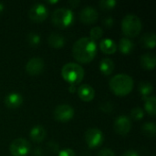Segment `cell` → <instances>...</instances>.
<instances>
[{
  "label": "cell",
  "instance_id": "1",
  "mask_svg": "<svg viewBox=\"0 0 156 156\" xmlns=\"http://www.w3.org/2000/svg\"><path fill=\"white\" fill-rule=\"evenodd\" d=\"M97 53V44L88 37L78 39L72 47L73 58L80 63H89L93 60Z\"/></svg>",
  "mask_w": 156,
  "mask_h": 156
},
{
  "label": "cell",
  "instance_id": "2",
  "mask_svg": "<svg viewBox=\"0 0 156 156\" xmlns=\"http://www.w3.org/2000/svg\"><path fill=\"white\" fill-rule=\"evenodd\" d=\"M110 88L117 96H126L133 89V80L127 74H117L110 80Z\"/></svg>",
  "mask_w": 156,
  "mask_h": 156
},
{
  "label": "cell",
  "instance_id": "3",
  "mask_svg": "<svg viewBox=\"0 0 156 156\" xmlns=\"http://www.w3.org/2000/svg\"><path fill=\"white\" fill-rule=\"evenodd\" d=\"M61 75L67 82L77 85L84 78V69L78 63L69 62L62 67Z\"/></svg>",
  "mask_w": 156,
  "mask_h": 156
},
{
  "label": "cell",
  "instance_id": "4",
  "mask_svg": "<svg viewBox=\"0 0 156 156\" xmlns=\"http://www.w3.org/2000/svg\"><path fill=\"white\" fill-rule=\"evenodd\" d=\"M74 13L71 9L59 7L53 11L51 16L52 24L58 28H67L74 22Z\"/></svg>",
  "mask_w": 156,
  "mask_h": 156
},
{
  "label": "cell",
  "instance_id": "5",
  "mask_svg": "<svg viewBox=\"0 0 156 156\" xmlns=\"http://www.w3.org/2000/svg\"><path fill=\"white\" fill-rule=\"evenodd\" d=\"M143 27L142 20L134 14L126 15L122 21V30L126 37H137Z\"/></svg>",
  "mask_w": 156,
  "mask_h": 156
},
{
  "label": "cell",
  "instance_id": "6",
  "mask_svg": "<svg viewBox=\"0 0 156 156\" xmlns=\"http://www.w3.org/2000/svg\"><path fill=\"white\" fill-rule=\"evenodd\" d=\"M31 151L30 143L24 138L15 139L9 145V152L13 156H26Z\"/></svg>",
  "mask_w": 156,
  "mask_h": 156
},
{
  "label": "cell",
  "instance_id": "7",
  "mask_svg": "<svg viewBox=\"0 0 156 156\" xmlns=\"http://www.w3.org/2000/svg\"><path fill=\"white\" fill-rule=\"evenodd\" d=\"M85 141L90 148H97L103 144V133L98 128H90L85 133Z\"/></svg>",
  "mask_w": 156,
  "mask_h": 156
},
{
  "label": "cell",
  "instance_id": "8",
  "mask_svg": "<svg viewBox=\"0 0 156 156\" xmlns=\"http://www.w3.org/2000/svg\"><path fill=\"white\" fill-rule=\"evenodd\" d=\"M74 109L69 104H60L57 106L53 112L54 119L60 122H67L70 121L74 117Z\"/></svg>",
  "mask_w": 156,
  "mask_h": 156
},
{
  "label": "cell",
  "instance_id": "9",
  "mask_svg": "<svg viewBox=\"0 0 156 156\" xmlns=\"http://www.w3.org/2000/svg\"><path fill=\"white\" fill-rule=\"evenodd\" d=\"M48 15V8L46 7L45 5H43L41 3L34 4L28 11L29 18L36 23H40V22L44 21L47 18Z\"/></svg>",
  "mask_w": 156,
  "mask_h": 156
},
{
  "label": "cell",
  "instance_id": "10",
  "mask_svg": "<svg viewBox=\"0 0 156 156\" xmlns=\"http://www.w3.org/2000/svg\"><path fill=\"white\" fill-rule=\"evenodd\" d=\"M113 129L116 133L120 135H126L132 129V121L126 115H121L117 117L113 123Z\"/></svg>",
  "mask_w": 156,
  "mask_h": 156
},
{
  "label": "cell",
  "instance_id": "11",
  "mask_svg": "<svg viewBox=\"0 0 156 156\" xmlns=\"http://www.w3.org/2000/svg\"><path fill=\"white\" fill-rule=\"evenodd\" d=\"M44 66L45 64L41 58L34 57L31 58L26 64V71L31 76L39 75L40 73H42L44 69Z\"/></svg>",
  "mask_w": 156,
  "mask_h": 156
},
{
  "label": "cell",
  "instance_id": "12",
  "mask_svg": "<svg viewBox=\"0 0 156 156\" xmlns=\"http://www.w3.org/2000/svg\"><path fill=\"white\" fill-rule=\"evenodd\" d=\"M99 13L97 9L91 5L85 6L80 13V19L82 23L90 25L93 24L98 20Z\"/></svg>",
  "mask_w": 156,
  "mask_h": 156
},
{
  "label": "cell",
  "instance_id": "13",
  "mask_svg": "<svg viewBox=\"0 0 156 156\" xmlns=\"http://www.w3.org/2000/svg\"><path fill=\"white\" fill-rule=\"evenodd\" d=\"M77 91H78V95L80 98V100H82L85 102L91 101L95 97V90L89 84H83V85L80 86L77 90Z\"/></svg>",
  "mask_w": 156,
  "mask_h": 156
},
{
  "label": "cell",
  "instance_id": "14",
  "mask_svg": "<svg viewBox=\"0 0 156 156\" xmlns=\"http://www.w3.org/2000/svg\"><path fill=\"white\" fill-rule=\"evenodd\" d=\"M23 97L18 92H11L6 95L5 98V104L9 109H16L21 106L23 103Z\"/></svg>",
  "mask_w": 156,
  "mask_h": 156
},
{
  "label": "cell",
  "instance_id": "15",
  "mask_svg": "<svg viewBox=\"0 0 156 156\" xmlns=\"http://www.w3.org/2000/svg\"><path fill=\"white\" fill-rule=\"evenodd\" d=\"M29 136L33 142L40 143V142L44 141V139L46 138L47 131L42 125H36L30 130Z\"/></svg>",
  "mask_w": 156,
  "mask_h": 156
},
{
  "label": "cell",
  "instance_id": "16",
  "mask_svg": "<svg viewBox=\"0 0 156 156\" xmlns=\"http://www.w3.org/2000/svg\"><path fill=\"white\" fill-rule=\"evenodd\" d=\"M140 63H141V66L145 69H154L156 65L155 54L152 52H148V53L142 55L140 58Z\"/></svg>",
  "mask_w": 156,
  "mask_h": 156
},
{
  "label": "cell",
  "instance_id": "17",
  "mask_svg": "<svg viewBox=\"0 0 156 156\" xmlns=\"http://www.w3.org/2000/svg\"><path fill=\"white\" fill-rule=\"evenodd\" d=\"M48 42L50 47L54 48H60L65 45V38L61 34L58 32H52L48 36Z\"/></svg>",
  "mask_w": 156,
  "mask_h": 156
},
{
  "label": "cell",
  "instance_id": "18",
  "mask_svg": "<svg viewBox=\"0 0 156 156\" xmlns=\"http://www.w3.org/2000/svg\"><path fill=\"white\" fill-rule=\"evenodd\" d=\"M100 48L103 53L110 55V54L115 53L118 48L114 40L111 38H104L100 43Z\"/></svg>",
  "mask_w": 156,
  "mask_h": 156
},
{
  "label": "cell",
  "instance_id": "19",
  "mask_svg": "<svg viewBox=\"0 0 156 156\" xmlns=\"http://www.w3.org/2000/svg\"><path fill=\"white\" fill-rule=\"evenodd\" d=\"M117 48H119L120 51L122 54L127 55V54H130L133 52V50L134 49V44L130 38L123 37L120 39L119 45L117 46Z\"/></svg>",
  "mask_w": 156,
  "mask_h": 156
},
{
  "label": "cell",
  "instance_id": "20",
  "mask_svg": "<svg viewBox=\"0 0 156 156\" xmlns=\"http://www.w3.org/2000/svg\"><path fill=\"white\" fill-rule=\"evenodd\" d=\"M100 70L104 75H111L114 70V62L110 58H104L100 62Z\"/></svg>",
  "mask_w": 156,
  "mask_h": 156
},
{
  "label": "cell",
  "instance_id": "21",
  "mask_svg": "<svg viewBox=\"0 0 156 156\" xmlns=\"http://www.w3.org/2000/svg\"><path fill=\"white\" fill-rule=\"evenodd\" d=\"M141 45L146 48H154L156 46V35L154 32L145 33L141 37Z\"/></svg>",
  "mask_w": 156,
  "mask_h": 156
},
{
  "label": "cell",
  "instance_id": "22",
  "mask_svg": "<svg viewBox=\"0 0 156 156\" xmlns=\"http://www.w3.org/2000/svg\"><path fill=\"white\" fill-rule=\"evenodd\" d=\"M154 90V87L152 83L148 81H141L139 84V92L142 96L143 100H146L149 98Z\"/></svg>",
  "mask_w": 156,
  "mask_h": 156
},
{
  "label": "cell",
  "instance_id": "23",
  "mask_svg": "<svg viewBox=\"0 0 156 156\" xmlns=\"http://www.w3.org/2000/svg\"><path fill=\"white\" fill-rule=\"evenodd\" d=\"M144 109L146 112L151 116L154 117L156 115V98L154 95H151L149 98L144 100Z\"/></svg>",
  "mask_w": 156,
  "mask_h": 156
},
{
  "label": "cell",
  "instance_id": "24",
  "mask_svg": "<svg viewBox=\"0 0 156 156\" xmlns=\"http://www.w3.org/2000/svg\"><path fill=\"white\" fill-rule=\"evenodd\" d=\"M142 132L144 134H145L148 137L154 138L156 134V125L154 122H145L143 126H142Z\"/></svg>",
  "mask_w": 156,
  "mask_h": 156
},
{
  "label": "cell",
  "instance_id": "25",
  "mask_svg": "<svg viewBox=\"0 0 156 156\" xmlns=\"http://www.w3.org/2000/svg\"><path fill=\"white\" fill-rule=\"evenodd\" d=\"M27 40L30 47H37L40 44V35L37 32H30L27 37Z\"/></svg>",
  "mask_w": 156,
  "mask_h": 156
},
{
  "label": "cell",
  "instance_id": "26",
  "mask_svg": "<svg viewBox=\"0 0 156 156\" xmlns=\"http://www.w3.org/2000/svg\"><path fill=\"white\" fill-rule=\"evenodd\" d=\"M117 5V2L115 0H101L99 2V5L102 10H112Z\"/></svg>",
  "mask_w": 156,
  "mask_h": 156
},
{
  "label": "cell",
  "instance_id": "27",
  "mask_svg": "<svg viewBox=\"0 0 156 156\" xmlns=\"http://www.w3.org/2000/svg\"><path fill=\"white\" fill-rule=\"evenodd\" d=\"M103 35V29L101 27H94L90 31V38L93 41L101 38Z\"/></svg>",
  "mask_w": 156,
  "mask_h": 156
},
{
  "label": "cell",
  "instance_id": "28",
  "mask_svg": "<svg viewBox=\"0 0 156 156\" xmlns=\"http://www.w3.org/2000/svg\"><path fill=\"white\" fill-rule=\"evenodd\" d=\"M131 116L133 119L136 120V121H140L144 118V112L142 108L140 107H136V108H133L131 112Z\"/></svg>",
  "mask_w": 156,
  "mask_h": 156
},
{
  "label": "cell",
  "instance_id": "29",
  "mask_svg": "<svg viewBox=\"0 0 156 156\" xmlns=\"http://www.w3.org/2000/svg\"><path fill=\"white\" fill-rule=\"evenodd\" d=\"M98 156H115V153L109 148H104L98 153Z\"/></svg>",
  "mask_w": 156,
  "mask_h": 156
},
{
  "label": "cell",
  "instance_id": "30",
  "mask_svg": "<svg viewBox=\"0 0 156 156\" xmlns=\"http://www.w3.org/2000/svg\"><path fill=\"white\" fill-rule=\"evenodd\" d=\"M58 156H76V154L72 149L66 148L58 152Z\"/></svg>",
  "mask_w": 156,
  "mask_h": 156
},
{
  "label": "cell",
  "instance_id": "31",
  "mask_svg": "<svg viewBox=\"0 0 156 156\" xmlns=\"http://www.w3.org/2000/svg\"><path fill=\"white\" fill-rule=\"evenodd\" d=\"M103 25L107 27H112L114 24V19L112 17V16H108V17H105L102 21Z\"/></svg>",
  "mask_w": 156,
  "mask_h": 156
},
{
  "label": "cell",
  "instance_id": "32",
  "mask_svg": "<svg viewBox=\"0 0 156 156\" xmlns=\"http://www.w3.org/2000/svg\"><path fill=\"white\" fill-rule=\"evenodd\" d=\"M48 147L49 148V150H50V152L51 153H56V152H58V144H56V143H54V142H50L48 144Z\"/></svg>",
  "mask_w": 156,
  "mask_h": 156
},
{
  "label": "cell",
  "instance_id": "33",
  "mask_svg": "<svg viewBox=\"0 0 156 156\" xmlns=\"http://www.w3.org/2000/svg\"><path fill=\"white\" fill-rule=\"evenodd\" d=\"M122 156H140L139 155V154L136 152V151H134V150H128V151H125Z\"/></svg>",
  "mask_w": 156,
  "mask_h": 156
},
{
  "label": "cell",
  "instance_id": "34",
  "mask_svg": "<svg viewBox=\"0 0 156 156\" xmlns=\"http://www.w3.org/2000/svg\"><path fill=\"white\" fill-rule=\"evenodd\" d=\"M112 108L113 107L112 106V104L110 102H106V103H104V107H101V110L104 112H107V110H109L108 112H111L112 110Z\"/></svg>",
  "mask_w": 156,
  "mask_h": 156
},
{
  "label": "cell",
  "instance_id": "35",
  "mask_svg": "<svg viewBox=\"0 0 156 156\" xmlns=\"http://www.w3.org/2000/svg\"><path fill=\"white\" fill-rule=\"evenodd\" d=\"M69 4L72 6V7H76L78 6V5L80 4L79 0H72V1H69Z\"/></svg>",
  "mask_w": 156,
  "mask_h": 156
},
{
  "label": "cell",
  "instance_id": "36",
  "mask_svg": "<svg viewBox=\"0 0 156 156\" xmlns=\"http://www.w3.org/2000/svg\"><path fill=\"white\" fill-rule=\"evenodd\" d=\"M69 90L71 93L75 92V91H76V85H74V84H70V86H69Z\"/></svg>",
  "mask_w": 156,
  "mask_h": 156
},
{
  "label": "cell",
  "instance_id": "37",
  "mask_svg": "<svg viewBox=\"0 0 156 156\" xmlns=\"http://www.w3.org/2000/svg\"><path fill=\"white\" fill-rule=\"evenodd\" d=\"M4 8H5V5H4L3 3L0 2V13L4 10Z\"/></svg>",
  "mask_w": 156,
  "mask_h": 156
},
{
  "label": "cell",
  "instance_id": "38",
  "mask_svg": "<svg viewBox=\"0 0 156 156\" xmlns=\"http://www.w3.org/2000/svg\"><path fill=\"white\" fill-rule=\"evenodd\" d=\"M48 3H50V4H55V3H58V1H48Z\"/></svg>",
  "mask_w": 156,
  "mask_h": 156
}]
</instances>
